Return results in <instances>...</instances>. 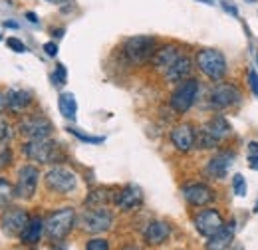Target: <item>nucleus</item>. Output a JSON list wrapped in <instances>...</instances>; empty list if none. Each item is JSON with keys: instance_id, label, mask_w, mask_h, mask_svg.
Returning <instances> with one entry per match:
<instances>
[{"instance_id": "37", "label": "nucleus", "mask_w": 258, "mask_h": 250, "mask_svg": "<svg viewBox=\"0 0 258 250\" xmlns=\"http://www.w3.org/2000/svg\"><path fill=\"white\" fill-rule=\"evenodd\" d=\"M6 107H8V97H6V94L0 92V113H2Z\"/></svg>"}, {"instance_id": "40", "label": "nucleus", "mask_w": 258, "mask_h": 250, "mask_svg": "<svg viewBox=\"0 0 258 250\" xmlns=\"http://www.w3.org/2000/svg\"><path fill=\"white\" fill-rule=\"evenodd\" d=\"M121 250H139V246H135V244H127V246H123Z\"/></svg>"}, {"instance_id": "26", "label": "nucleus", "mask_w": 258, "mask_h": 250, "mask_svg": "<svg viewBox=\"0 0 258 250\" xmlns=\"http://www.w3.org/2000/svg\"><path fill=\"white\" fill-rule=\"evenodd\" d=\"M14 197H16L14 185H10V181H6V179H0V209L10 207Z\"/></svg>"}, {"instance_id": "31", "label": "nucleus", "mask_w": 258, "mask_h": 250, "mask_svg": "<svg viewBox=\"0 0 258 250\" xmlns=\"http://www.w3.org/2000/svg\"><path fill=\"white\" fill-rule=\"evenodd\" d=\"M86 250H109V242L105 238H92L88 240Z\"/></svg>"}, {"instance_id": "23", "label": "nucleus", "mask_w": 258, "mask_h": 250, "mask_svg": "<svg viewBox=\"0 0 258 250\" xmlns=\"http://www.w3.org/2000/svg\"><path fill=\"white\" fill-rule=\"evenodd\" d=\"M6 97H8V107L16 113L24 111L32 103V94L28 90H10Z\"/></svg>"}, {"instance_id": "8", "label": "nucleus", "mask_w": 258, "mask_h": 250, "mask_svg": "<svg viewBox=\"0 0 258 250\" xmlns=\"http://www.w3.org/2000/svg\"><path fill=\"white\" fill-rule=\"evenodd\" d=\"M197 95H199V82L195 78H187L177 86V90L171 95V107L177 113H187L193 107Z\"/></svg>"}, {"instance_id": "16", "label": "nucleus", "mask_w": 258, "mask_h": 250, "mask_svg": "<svg viewBox=\"0 0 258 250\" xmlns=\"http://www.w3.org/2000/svg\"><path fill=\"white\" fill-rule=\"evenodd\" d=\"M195 137H197V131L191 123H181L171 131V143L175 145V149L183 153L191 151L195 147Z\"/></svg>"}, {"instance_id": "19", "label": "nucleus", "mask_w": 258, "mask_h": 250, "mask_svg": "<svg viewBox=\"0 0 258 250\" xmlns=\"http://www.w3.org/2000/svg\"><path fill=\"white\" fill-rule=\"evenodd\" d=\"M181 56H183V52H181L177 46H163V48H159V50H155L151 62H153V66H155L157 70H161L163 74H165L173 64L181 58Z\"/></svg>"}, {"instance_id": "43", "label": "nucleus", "mask_w": 258, "mask_h": 250, "mask_svg": "<svg viewBox=\"0 0 258 250\" xmlns=\"http://www.w3.org/2000/svg\"><path fill=\"white\" fill-rule=\"evenodd\" d=\"M254 211H256V213H258V205H256V207H254Z\"/></svg>"}, {"instance_id": "27", "label": "nucleus", "mask_w": 258, "mask_h": 250, "mask_svg": "<svg viewBox=\"0 0 258 250\" xmlns=\"http://www.w3.org/2000/svg\"><path fill=\"white\" fill-rule=\"evenodd\" d=\"M232 193H234L236 197H244V195H246V181H244V177H242L240 173H236V175L232 177Z\"/></svg>"}, {"instance_id": "4", "label": "nucleus", "mask_w": 258, "mask_h": 250, "mask_svg": "<svg viewBox=\"0 0 258 250\" xmlns=\"http://www.w3.org/2000/svg\"><path fill=\"white\" fill-rule=\"evenodd\" d=\"M157 40L153 36H133L127 38L123 44V54L127 58L129 64L133 66H141V64L149 62L155 54Z\"/></svg>"}, {"instance_id": "20", "label": "nucleus", "mask_w": 258, "mask_h": 250, "mask_svg": "<svg viewBox=\"0 0 258 250\" xmlns=\"http://www.w3.org/2000/svg\"><path fill=\"white\" fill-rule=\"evenodd\" d=\"M191 70H193V62H191V58L183 54L177 62L173 64V66L165 72V80H167V82H171V84H181V82H185V80L191 76Z\"/></svg>"}, {"instance_id": "29", "label": "nucleus", "mask_w": 258, "mask_h": 250, "mask_svg": "<svg viewBox=\"0 0 258 250\" xmlns=\"http://www.w3.org/2000/svg\"><path fill=\"white\" fill-rule=\"evenodd\" d=\"M12 163V149L8 145H0V171Z\"/></svg>"}, {"instance_id": "2", "label": "nucleus", "mask_w": 258, "mask_h": 250, "mask_svg": "<svg viewBox=\"0 0 258 250\" xmlns=\"http://www.w3.org/2000/svg\"><path fill=\"white\" fill-rule=\"evenodd\" d=\"M24 155L30 161H36L38 165H52V163H60L64 159V151L60 147L58 141L44 137V139H28V143H24Z\"/></svg>"}, {"instance_id": "22", "label": "nucleus", "mask_w": 258, "mask_h": 250, "mask_svg": "<svg viewBox=\"0 0 258 250\" xmlns=\"http://www.w3.org/2000/svg\"><path fill=\"white\" fill-rule=\"evenodd\" d=\"M42 232H44V220H42V217H32V219L28 220L26 228L22 230L20 240L24 244H38L40 238H42Z\"/></svg>"}, {"instance_id": "39", "label": "nucleus", "mask_w": 258, "mask_h": 250, "mask_svg": "<svg viewBox=\"0 0 258 250\" xmlns=\"http://www.w3.org/2000/svg\"><path fill=\"white\" fill-rule=\"evenodd\" d=\"M52 34H54L56 38H62V36H64V28H60V30H54Z\"/></svg>"}, {"instance_id": "15", "label": "nucleus", "mask_w": 258, "mask_h": 250, "mask_svg": "<svg viewBox=\"0 0 258 250\" xmlns=\"http://www.w3.org/2000/svg\"><path fill=\"white\" fill-rule=\"evenodd\" d=\"M183 197L193 207H205V205L215 201L213 189L209 185H205V183H189V185H185L183 187Z\"/></svg>"}, {"instance_id": "38", "label": "nucleus", "mask_w": 258, "mask_h": 250, "mask_svg": "<svg viewBox=\"0 0 258 250\" xmlns=\"http://www.w3.org/2000/svg\"><path fill=\"white\" fill-rule=\"evenodd\" d=\"M26 18H28L32 24H36V22H38V18H36V14H34V12H26Z\"/></svg>"}, {"instance_id": "10", "label": "nucleus", "mask_w": 258, "mask_h": 250, "mask_svg": "<svg viewBox=\"0 0 258 250\" xmlns=\"http://www.w3.org/2000/svg\"><path fill=\"white\" fill-rule=\"evenodd\" d=\"M52 121L44 115H26L18 123V133L26 139H44L52 133Z\"/></svg>"}, {"instance_id": "14", "label": "nucleus", "mask_w": 258, "mask_h": 250, "mask_svg": "<svg viewBox=\"0 0 258 250\" xmlns=\"http://www.w3.org/2000/svg\"><path fill=\"white\" fill-rule=\"evenodd\" d=\"M234 159H236V153L230 151V149L217 151V155L211 157L209 163H207V167H205L207 177H211V179H225L226 175H228L230 165L234 163Z\"/></svg>"}, {"instance_id": "32", "label": "nucleus", "mask_w": 258, "mask_h": 250, "mask_svg": "<svg viewBox=\"0 0 258 250\" xmlns=\"http://www.w3.org/2000/svg\"><path fill=\"white\" fill-rule=\"evenodd\" d=\"M6 44H8V48H10L12 52H16V54H24V52H26V46H24L18 38H8Z\"/></svg>"}, {"instance_id": "9", "label": "nucleus", "mask_w": 258, "mask_h": 250, "mask_svg": "<svg viewBox=\"0 0 258 250\" xmlns=\"http://www.w3.org/2000/svg\"><path fill=\"white\" fill-rule=\"evenodd\" d=\"M28 220H30V217H28V213L24 209H20V207H8L2 213V217H0V228H2V232L6 236L20 238V234L26 228Z\"/></svg>"}, {"instance_id": "36", "label": "nucleus", "mask_w": 258, "mask_h": 250, "mask_svg": "<svg viewBox=\"0 0 258 250\" xmlns=\"http://www.w3.org/2000/svg\"><path fill=\"white\" fill-rule=\"evenodd\" d=\"M248 167H250V169H254V171H258V153L248 157Z\"/></svg>"}, {"instance_id": "24", "label": "nucleus", "mask_w": 258, "mask_h": 250, "mask_svg": "<svg viewBox=\"0 0 258 250\" xmlns=\"http://www.w3.org/2000/svg\"><path fill=\"white\" fill-rule=\"evenodd\" d=\"M58 109L60 113L64 115L66 119L74 121L76 119V113H78V101H76V95L74 94H62L58 97Z\"/></svg>"}, {"instance_id": "30", "label": "nucleus", "mask_w": 258, "mask_h": 250, "mask_svg": "<svg viewBox=\"0 0 258 250\" xmlns=\"http://www.w3.org/2000/svg\"><path fill=\"white\" fill-rule=\"evenodd\" d=\"M70 133H74L78 139H82V141H86V143H94V145H97V143H103L105 141V137H92V135H86V133H80L78 129H68Z\"/></svg>"}, {"instance_id": "12", "label": "nucleus", "mask_w": 258, "mask_h": 250, "mask_svg": "<svg viewBox=\"0 0 258 250\" xmlns=\"http://www.w3.org/2000/svg\"><path fill=\"white\" fill-rule=\"evenodd\" d=\"M38 179H40L38 167H34V165L20 167L18 179H16V185H14L16 197L22 199V201H30L34 197V193H36V187H38Z\"/></svg>"}, {"instance_id": "11", "label": "nucleus", "mask_w": 258, "mask_h": 250, "mask_svg": "<svg viewBox=\"0 0 258 250\" xmlns=\"http://www.w3.org/2000/svg\"><path fill=\"white\" fill-rule=\"evenodd\" d=\"M193 224L201 236L211 238L213 234H217L225 226V219H223V215L217 209H205V211L195 215Z\"/></svg>"}, {"instance_id": "17", "label": "nucleus", "mask_w": 258, "mask_h": 250, "mask_svg": "<svg viewBox=\"0 0 258 250\" xmlns=\"http://www.w3.org/2000/svg\"><path fill=\"white\" fill-rule=\"evenodd\" d=\"M113 203L121 209V211H135L141 203H143V193L137 185H127L121 191L115 193L113 197Z\"/></svg>"}, {"instance_id": "5", "label": "nucleus", "mask_w": 258, "mask_h": 250, "mask_svg": "<svg viewBox=\"0 0 258 250\" xmlns=\"http://www.w3.org/2000/svg\"><path fill=\"white\" fill-rule=\"evenodd\" d=\"M197 68L213 82H221L226 76V60L219 50L205 48L197 54Z\"/></svg>"}, {"instance_id": "41", "label": "nucleus", "mask_w": 258, "mask_h": 250, "mask_svg": "<svg viewBox=\"0 0 258 250\" xmlns=\"http://www.w3.org/2000/svg\"><path fill=\"white\" fill-rule=\"evenodd\" d=\"M250 149H252L254 153H258V141H254V143H250Z\"/></svg>"}, {"instance_id": "42", "label": "nucleus", "mask_w": 258, "mask_h": 250, "mask_svg": "<svg viewBox=\"0 0 258 250\" xmlns=\"http://www.w3.org/2000/svg\"><path fill=\"white\" fill-rule=\"evenodd\" d=\"M201 2H207V4H213V0H201Z\"/></svg>"}, {"instance_id": "1", "label": "nucleus", "mask_w": 258, "mask_h": 250, "mask_svg": "<svg viewBox=\"0 0 258 250\" xmlns=\"http://www.w3.org/2000/svg\"><path fill=\"white\" fill-rule=\"evenodd\" d=\"M230 133H232L230 123L223 115H215L197 131L195 147H199V149H217L219 143H223L226 137H230Z\"/></svg>"}, {"instance_id": "13", "label": "nucleus", "mask_w": 258, "mask_h": 250, "mask_svg": "<svg viewBox=\"0 0 258 250\" xmlns=\"http://www.w3.org/2000/svg\"><path fill=\"white\" fill-rule=\"evenodd\" d=\"M240 92L234 84H217L211 90V105L215 109H226L240 101Z\"/></svg>"}, {"instance_id": "21", "label": "nucleus", "mask_w": 258, "mask_h": 250, "mask_svg": "<svg viewBox=\"0 0 258 250\" xmlns=\"http://www.w3.org/2000/svg\"><path fill=\"white\" fill-rule=\"evenodd\" d=\"M232 238H234V220L225 222V226L207 240V250H226L232 244Z\"/></svg>"}, {"instance_id": "3", "label": "nucleus", "mask_w": 258, "mask_h": 250, "mask_svg": "<svg viewBox=\"0 0 258 250\" xmlns=\"http://www.w3.org/2000/svg\"><path fill=\"white\" fill-rule=\"evenodd\" d=\"M76 224V213L72 207H64L60 211H54L48 219L44 220V232L50 240L58 242L70 234V230Z\"/></svg>"}, {"instance_id": "35", "label": "nucleus", "mask_w": 258, "mask_h": 250, "mask_svg": "<svg viewBox=\"0 0 258 250\" xmlns=\"http://www.w3.org/2000/svg\"><path fill=\"white\" fill-rule=\"evenodd\" d=\"M44 52H46L48 56H52V58L58 56V44H56V42H46V44H44Z\"/></svg>"}, {"instance_id": "25", "label": "nucleus", "mask_w": 258, "mask_h": 250, "mask_svg": "<svg viewBox=\"0 0 258 250\" xmlns=\"http://www.w3.org/2000/svg\"><path fill=\"white\" fill-rule=\"evenodd\" d=\"M113 197H115V193L111 195L107 189H97V191H92V193L88 195L86 205H88L90 209H96V207H105L109 201H113Z\"/></svg>"}, {"instance_id": "34", "label": "nucleus", "mask_w": 258, "mask_h": 250, "mask_svg": "<svg viewBox=\"0 0 258 250\" xmlns=\"http://www.w3.org/2000/svg\"><path fill=\"white\" fill-rule=\"evenodd\" d=\"M10 137V125L6 119H2L0 117V141H4V139H8Z\"/></svg>"}, {"instance_id": "7", "label": "nucleus", "mask_w": 258, "mask_h": 250, "mask_svg": "<svg viewBox=\"0 0 258 250\" xmlns=\"http://www.w3.org/2000/svg\"><path fill=\"white\" fill-rule=\"evenodd\" d=\"M44 183L46 189L58 195H68L78 187V179L74 175V171L66 169V167H52L46 175H44Z\"/></svg>"}, {"instance_id": "6", "label": "nucleus", "mask_w": 258, "mask_h": 250, "mask_svg": "<svg viewBox=\"0 0 258 250\" xmlns=\"http://www.w3.org/2000/svg\"><path fill=\"white\" fill-rule=\"evenodd\" d=\"M80 226L82 230L90 232V234H99V232H105L111 228L113 224V213L107 211L105 207H96V209H88L82 213L80 217Z\"/></svg>"}, {"instance_id": "33", "label": "nucleus", "mask_w": 258, "mask_h": 250, "mask_svg": "<svg viewBox=\"0 0 258 250\" xmlns=\"http://www.w3.org/2000/svg\"><path fill=\"white\" fill-rule=\"evenodd\" d=\"M248 84H250L252 94L258 95V74L254 72V70H250V72H248Z\"/></svg>"}, {"instance_id": "28", "label": "nucleus", "mask_w": 258, "mask_h": 250, "mask_svg": "<svg viewBox=\"0 0 258 250\" xmlns=\"http://www.w3.org/2000/svg\"><path fill=\"white\" fill-rule=\"evenodd\" d=\"M66 80H68V74H66L64 64H58L56 70H54V74H52V84L54 86H64Z\"/></svg>"}, {"instance_id": "18", "label": "nucleus", "mask_w": 258, "mask_h": 250, "mask_svg": "<svg viewBox=\"0 0 258 250\" xmlns=\"http://www.w3.org/2000/svg\"><path fill=\"white\" fill-rule=\"evenodd\" d=\"M169 234H171V226H169L165 220H151V222L145 226V230H143V238H145V242L151 244V246L163 244V242L169 238Z\"/></svg>"}]
</instances>
